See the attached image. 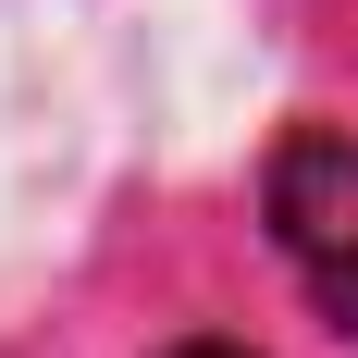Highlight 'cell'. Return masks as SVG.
Listing matches in <instances>:
<instances>
[{
    "instance_id": "obj_1",
    "label": "cell",
    "mask_w": 358,
    "mask_h": 358,
    "mask_svg": "<svg viewBox=\"0 0 358 358\" xmlns=\"http://www.w3.org/2000/svg\"><path fill=\"white\" fill-rule=\"evenodd\" d=\"M259 222H272L285 272L322 296V322L358 334V136H334V124L285 136L259 173Z\"/></svg>"
},
{
    "instance_id": "obj_2",
    "label": "cell",
    "mask_w": 358,
    "mask_h": 358,
    "mask_svg": "<svg viewBox=\"0 0 358 358\" xmlns=\"http://www.w3.org/2000/svg\"><path fill=\"white\" fill-rule=\"evenodd\" d=\"M161 358H248V346H222V334H198V346H161Z\"/></svg>"
}]
</instances>
